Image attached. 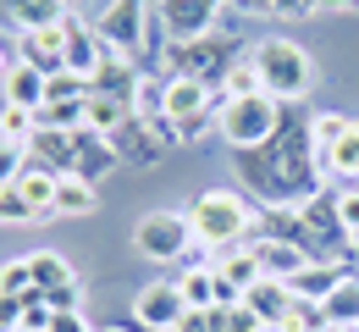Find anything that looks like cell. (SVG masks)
Returning <instances> with one entry per match:
<instances>
[{"label":"cell","instance_id":"6da1fadb","mask_svg":"<svg viewBox=\"0 0 359 332\" xmlns=\"http://www.w3.org/2000/svg\"><path fill=\"white\" fill-rule=\"evenodd\" d=\"M232 172H238V189L260 211H293V205L332 189L326 172H320V155H315V133H310V111L304 105H287L282 128L266 144L232 150Z\"/></svg>","mask_w":359,"mask_h":332},{"label":"cell","instance_id":"7a4b0ae2","mask_svg":"<svg viewBox=\"0 0 359 332\" xmlns=\"http://www.w3.org/2000/svg\"><path fill=\"white\" fill-rule=\"evenodd\" d=\"M188 233L199 249H232V244H255L260 233V211H255V199L243 189H205L188 199Z\"/></svg>","mask_w":359,"mask_h":332},{"label":"cell","instance_id":"3957f363","mask_svg":"<svg viewBox=\"0 0 359 332\" xmlns=\"http://www.w3.org/2000/svg\"><path fill=\"white\" fill-rule=\"evenodd\" d=\"M249 61L260 72V89L271 100H282V105H304V95L315 89V61L299 39L271 34V39H260V45L249 50Z\"/></svg>","mask_w":359,"mask_h":332},{"label":"cell","instance_id":"277c9868","mask_svg":"<svg viewBox=\"0 0 359 332\" xmlns=\"http://www.w3.org/2000/svg\"><path fill=\"white\" fill-rule=\"evenodd\" d=\"M238 61H243V55H238V34H232V28H210V34L188 39V45H166L161 78H194V84H205V89L222 95L226 72H232Z\"/></svg>","mask_w":359,"mask_h":332},{"label":"cell","instance_id":"5b68a950","mask_svg":"<svg viewBox=\"0 0 359 332\" xmlns=\"http://www.w3.org/2000/svg\"><path fill=\"white\" fill-rule=\"evenodd\" d=\"M282 117H287V105L282 100H271L266 89L260 95H243V100H222V128H216V139L226 150H255V144H266L276 128H282Z\"/></svg>","mask_w":359,"mask_h":332},{"label":"cell","instance_id":"8992f818","mask_svg":"<svg viewBox=\"0 0 359 332\" xmlns=\"http://www.w3.org/2000/svg\"><path fill=\"white\" fill-rule=\"evenodd\" d=\"M133 249L155 266H172V260H188L194 249V233H188V216L182 211H149L133 222Z\"/></svg>","mask_w":359,"mask_h":332},{"label":"cell","instance_id":"52a82bcc","mask_svg":"<svg viewBox=\"0 0 359 332\" xmlns=\"http://www.w3.org/2000/svg\"><path fill=\"white\" fill-rule=\"evenodd\" d=\"M232 0H155V22L166 28L172 45H188L210 28H222V11Z\"/></svg>","mask_w":359,"mask_h":332},{"label":"cell","instance_id":"ba28073f","mask_svg":"<svg viewBox=\"0 0 359 332\" xmlns=\"http://www.w3.org/2000/svg\"><path fill=\"white\" fill-rule=\"evenodd\" d=\"M72 17V11H67ZM67 17L61 22H50V28H34V34H17V61H28L34 72H67Z\"/></svg>","mask_w":359,"mask_h":332},{"label":"cell","instance_id":"9c48e42d","mask_svg":"<svg viewBox=\"0 0 359 332\" xmlns=\"http://www.w3.org/2000/svg\"><path fill=\"white\" fill-rule=\"evenodd\" d=\"M122 155H116V139L100 133V128H78L72 133V172L67 178H83V183H100L105 172H116Z\"/></svg>","mask_w":359,"mask_h":332},{"label":"cell","instance_id":"30bf717a","mask_svg":"<svg viewBox=\"0 0 359 332\" xmlns=\"http://www.w3.org/2000/svg\"><path fill=\"white\" fill-rule=\"evenodd\" d=\"M182 310H188V299H182V288L172 277H155L149 288H138V299H133V321L161 327V332H177Z\"/></svg>","mask_w":359,"mask_h":332},{"label":"cell","instance_id":"8fae6325","mask_svg":"<svg viewBox=\"0 0 359 332\" xmlns=\"http://www.w3.org/2000/svg\"><path fill=\"white\" fill-rule=\"evenodd\" d=\"M348 272H354V266H337V260H304V266H299L293 277H282V283H287L293 299H304V305H326Z\"/></svg>","mask_w":359,"mask_h":332},{"label":"cell","instance_id":"7c38bea8","mask_svg":"<svg viewBox=\"0 0 359 332\" xmlns=\"http://www.w3.org/2000/svg\"><path fill=\"white\" fill-rule=\"evenodd\" d=\"M105 39L94 34V22H78V17H67V72H78V78H89L94 84V72L105 67Z\"/></svg>","mask_w":359,"mask_h":332},{"label":"cell","instance_id":"4fadbf2b","mask_svg":"<svg viewBox=\"0 0 359 332\" xmlns=\"http://www.w3.org/2000/svg\"><path fill=\"white\" fill-rule=\"evenodd\" d=\"M210 272H216L226 288H238V293H249V288L266 277V266H260L255 244H232V249H216V255H210Z\"/></svg>","mask_w":359,"mask_h":332},{"label":"cell","instance_id":"5bb4252c","mask_svg":"<svg viewBox=\"0 0 359 332\" xmlns=\"http://www.w3.org/2000/svg\"><path fill=\"white\" fill-rule=\"evenodd\" d=\"M0 95H6V105H28V111H39L50 95V78L45 72H34L28 61H11V72L0 78Z\"/></svg>","mask_w":359,"mask_h":332},{"label":"cell","instance_id":"9a60e30c","mask_svg":"<svg viewBox=\"0 0 359 332\" xmlns=\"http://www.w3.org/2000/svg\"><path fill=\"white\" fill-rule=\"evenodd\" d=\"M11 189L22 194L39 216H55V189H61V172H50V166H39V161H28V166H22V178H17Z\"/></svg>","mask_w":359,"mask_h":332},{"label":"cell","instance_id":"2e32d148","mask_svg":"<svg viewBox=\"0 0 359 332\" xmlns=\"http://www.w3.org/2000/svg\"><path fill=\"white\" fill-rule=\"evenodd\" d=\"M67 11L55 6V0H0V22H11L17 34H34V28H50V22H61Z\"/></svg>","mask_w":359,"mask_h":332},{"label":"cell","instance_id":"e0dca14e","mask_svg":"<svg viewBox=\"0 0 359 332\" xmlns=\"http://www.w3.org/2000/svg\"><path fill=\"white\" fill-rule=\"evenodd\" d=\"M243 305H249V310H255L266 327H276V321L293 310V293H287V283H282V277H260V283L243 293Z\"/></svg>","mask_w":359,"mask_h":332},{"label":"cell","instance_id":"ac0fdd59","mask_svg":"<svg viewBox=\"0 0 359 332\" xmlns=\"http://www.w3.org/2000/svg\"><path fill=\"white\" fill-rule=\"evenodd\" d=\"M255 255H260L266 277H293V272L310 260L299 244H287V238H266V233H255Z\"/></svg>","mask_w":359,"mask_h":332},{"label":"cell","instance_id":"d6986e66","mask_svg":"<svg viewBox=\"0 0 359 332\" xmlns=\"http://www.w3.org/2000/svg\"><path fill=\"white\" fill-rule=\"evenodd\" d=\"M128 122H138L133 117V105L128 100H116V95H100V89H89V128H100V133H122Z\"/></svg>","mask_w":359,"mask_h":332},{"label":"cell","instance_id":"ffe728a7","mask_svg":"<svg viewBox=\"0 0 359 332\" xmlns=\"http://www.w3.org/2000/svg\"><path fill=\"white\" fill-rule=\"evenodd\" d=\"M161 150H166V144L155 139L144 122H128V128L116 133V155H122V161H133V166H155V161H161Z\"/></svg>","mask_w":359,"mask_h":332},{"label":"cell","instance_id":"44dd1931","mask_svg":"<svg viewBox=\"0 0 359 332\" xmlns=\"http://www.w3.org/2000/svg\"><path fill=\"white\" fill-rule=\"evenodd\" d=\"M28 266H34V288H39L45 299L78 283V277H72V266H67V260H61L55 249H34V255H28Z\"/></svg>","mask_w":359,"mask_h":332},{"label":"cell","instance_id":"7402d4cb","mask_svg":"<svg viewBox=\"0 0 359 332\" xmlns=\"http://www.w3.org/2000/svg\"><path fill=\"white\" fill-rule=\"evenodd\" d=\"M320 316H326V327H359V272L337 283V293L320 305Z\"/></svg>","mask_w":359,"mask_h":332},{"label":"cell","instance_id":"603a6c76","mask_svg":"<svg viewBox=\"0 0 359 332\" xmlns=\"http://www.w3.org/2000/svg\"><path fill=\"white\" fill-rule=\"evenodd\" d=\"M39 128H61V133L89 128V100H45L39 105Z\"/></svg>","mask_w":359,"mask_h":332},{"label":"cell","instance_id":"cb8c5ba5","mask_svg":"<svg viewBox=\"0 0 359 332\" xmlns=\"http://www.w3.org/2000/svg\"><path fill=\"white\" fill-rule=\"evenodd\" d=\"M94 205H100L94 183H83V178H61V189H55V216H94Z\"/></svg>","mask_w":359,"mask_h":332},{"label":"cell","instance_id":"d4e9b609","mask_svg":"<svg viewBox=\"0 0 359 332\" xmlns=\"http://www.w3.org/2000/svg\"><path fill=\"white\" fill-rule=\"evenodd\" d=\"M34 133H39V111H28V105H6V100H0V139L28 150Z\"/></svg>","mask_w":359,"mask_h":332},{"label":"cell","instance_id":"484cf974","mask_svg":"<svg viewBox=\"0 0 359 332\" xmlns=\"http://www.w3.org/2000/svg\"><path fill=\"white\" fill-rule=\"evenodd\" d=\"M177 288H182V299H188V310H216V272L210 266H188Z\"/></svg>","mask_w":359,"mask_h":332},{"label":"cell","instance_id":"4316f807","mask_svg":"<svg viewBox=\"0 0 359 332\" xmlns=\"http://www.w3.org/2000/svg\"><path fill=\"white\" fill-rule=\"evenodd\" d=\"M0 293L6 299H34L39 288H34V266H28V255H17V260H0Z\"/></svg>","mask_w":359,"mask_h":332},{"label":"cell","instance_id":"83f0119b","mask_svg":"<svg viewBox=\"0 0 359 332\" xmlns=\"http://www.w3.org/2000/svg\"><path fill=\"white\" fill-rule=\"evenodd\" d=\"M310 133H315V155H320V150H332L337 139L354 133V117H343V111H315V117H310Z\"/></svg>","mask_w":359,"mask_h":332},{"label":"cell","instance_id":"f1b7e54d","mask_svg":"<svg viewBox=\"0 0 359 332\" xmlns=\"http://www.w3.org/2000/svg\"><path fill=\"white\" fill-rule=\"evenodd\" d=\"M243 95H260V72H255V61H249V55L226 72V84H222V95H216V100H243Z\"/></svg>","mask_w":359,"mask_h":332},{"label":"cell","instance_id":"f546056e","mask_svg":"<svg viewBox=\"0 0 359 332\" xmlns=\"http://www.w3.org/2000/svg\"><path fill=\"white\" fill-rule=\"evenodd\" d=\"M216 327H222V332H271L266 321H260V316H255V310L243 305V299H238V305H222V310H216Z\"/></svg>","mask_w":359,"mask_h":332},{"label":"cell","instance_id":"4dcf8cb0","mask_svg":"<svg viewBox=\"0 0 359 332\" xmlns=\"http://www.w3.org/2000/svg\"><path fill=\"white\" fill-rule=\"evenodd\" d=\"M22 166H28V150H22V144H6V139H0V189H11V183L22 178Z\"/></svg>","mask_w":359,"mask_h":332},{"label":"cell","instance_id":"1f68e13d","mask_svg":"<svg viewBox=\"0 0 359 332\" xmlns=\"http://www.w3.org/2000/svg\"><path fill=\"white\" fill-rule=\"evenodd\" d=\"M0 222H39V211H34L17 189H0Z\"/></svg>","mask_w":359,"mask_h":332},{"label":"cell","instance_id":"d6a6232c","mask_svg":"<svg viewBox=\"0 0 359 332\" xmlns=\"http://www.w3.org/2000/svg\"><path fill=\"white\" fill-rule=\"evenodd\" d=\"M50 332H94V327H89L83 310H55V316H50Z\"/></svg>","mask_w":359,"mask_h":332},{"label":"cell","instance_id":"836d02e7","mask_svg":"<svg viewBox=\"0 0 359 332\" xmlns=\"http://www.w3.org/2000/svg\"><path fill=\"white\" fill-rule=\"evenodd\" d=\"M177 332H222V327H216V310H182Z\"/></svg>","mask_w":359,"mask_h":332},{"label":"cell","instance_id":"e575fe53","mask_svg":"<svg viewBox=\"0 0 359 332\" xmlns=\"http://www.w3.org/2000/svg\"><path fill=\"white\" fill-rule=\"evenodd\" d=\"M271 17H282V22H299V17H315V6H310V0H276V6H271Z\"/></svg>","mask_w":359,"mask_h":332},{"label":"cell","instance_id":"d590c367","mask_svg":"<svg viewBox=\"0 0 359 332\" xmlns=\"http://www.w3.org/2000/svg\"><path fill=\"white\" fill-rule=\"evenodd\" d=\"M0 332H22V299L0 293Z\"/></svg>","mask_w":359,"mask_h":332},{"label":"cell","instance_id":"8d00e7d4","mask_svg":"<svg viewBox=\"0 0 359 332\" xmlns=\"http://www.w3.org/2000/svg\"><path fill=\"white\" fill-rule=\"evenodd\" d=\"M271 6H276V0H232V11H238V17H266Z\"/></svg>","mask_w":359,"mask_h":332},{"label":"cell","instance_id":"74e56055","mask_svg":"<svg viewBox=\"0 0 359 332\" xmlns=\"http://www.w3.org/2000/svg\"><path fill=\"white\" fill-rule=\"evenodd\" d=\"M315 11H337V17H348V11H359V0H315Z\"/></svg>","mask_w":359,"mask_h":332},{"label":"cell","instance_id":"f35d334b","mask_svg":"<svg viewBox=\"0 0 359 332\" xmlns=\"http://www.w3.org/2000/svg\"><path fill=\"white\" fill-rule=\"evenodd\" d=\"M6 72H11V61H6V39H0V78H6Z\"/></svg>","mask_w":359,"mask_h":332},{"label":"cell","instance_id":"ab89813d","mask_svg":"<svg viewBox=\"0 0 359 332\" xmlns=\"http://www.w3.org/2000/svg\"><path fill=\"white\" fill-rule=\"evenodd\" d=\"M55 6H61V11H72V6H78V0H55Z\"/></svg>","mask_w":359,"mask_h":332},{"label":"cell","instance_id":"60d3db41","mask_svg":"<svg viewBox=\"0 0 359 332\" xmlns=\"http://www.w3.org/2000/svg\"><path fill=\"white\" fill-rule=\"evenodd\" d=\"M326 332H359V327H326Z\"/></svg>","mask_w":359,"mask_h":332},{"label":"cell","instance_id":"b9f144b4","mask_svg":"<svg viewBox=\"0 0 359 332\" xmlns=\"http://www.w3.org/2000/svg\"><path fill=\"white\" fill-rule=\"evenodd\" d=\"M354 128H359V122H354Z\"/></svg>","mask_w":359,"mask_h":332},{"label":"cell","instance_id":"7bdbcfd3","mask_svg":"<svg viewBox=\"0 0 359 332\" xmlns=\"http://www.w3.org/2000/svg\"><path fill=\"white\" fill-rule=\"evenodd\" d=\"M310 6H315V0H310Z\"/></svg>","mask_w":359,"mask_h":332}]
</instances>
